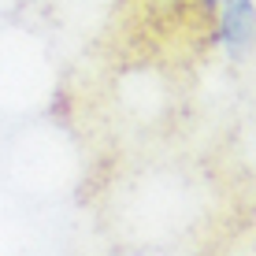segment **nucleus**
I'll use <instances>...</instances> for the list:
<instances>
[{"label":"nucleus","mask_w":256,"mask_h":256,"mask_svg":"<svg viewBox=\"0 0 256 256\" xmlns=\"http://www.w3.org/2000/svg\"><path fill=\"white\" fill-rule=\"evenodd\" d=\"M216 4H219V0H200V8H204L208 15H216Z\"/></svg>","instance_id":"2"},{"label":"nucleus","mask_w":256,"mask_h":256,"mask_svg":"<svg viewBox=\"0 0 256 256\" xmlns=\"http://www.w3.org/2000/svg\"><path fill=\"white\" fill-rule=\"evenodd\" d=\"M216 45L230 64H245L256 52V0H219L216 4Z\"/></svg>","instance_id":"1"}]
</instances>
